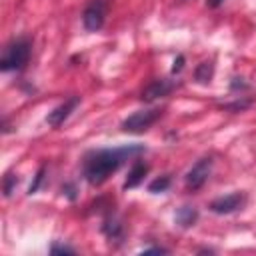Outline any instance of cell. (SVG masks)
Instances as JSON below:
<instances>
[{
    "label": "cell",
    "mask_w": 256,
    "mask_h": 256,
    "mask_svg": "<svg viewBox=\"0 0 256 256\" xmlns=\"http://www.w3.org/2000/svg\"><path fill=\"white\" fill-rule=\"evenodd\" d=\"M50 252H52V254H74L76 250H74V248H70V246H62V244H54V246L50 248Z\"/></svg>",
    "instance_id": "15"
},
{
    "label": "cell",
    "mask_w": 256,
    "mask_h": 256,
    "mask_svg": "<svg viewBox=\"0 0 256 256\" xmlns=\"http://www.w3.org/2000/svg\"><path fill=\"white\" fill-rule=\"evenodd\" d=\"M80 104V98L78 96H72V98H68V100H64L60 106H56L52 112H48V116H46V122L52 126V128H58V126H62L64 124V120L74 112V108Z\"/></svg>",
    "instance_id": "7"
},
{
    "label": "cell",
    "mask_w": 256,
    "mask_h": 256,
    "mask_svg": "<svg viewBox=\"0 0 256 256\" xmlns=\"http://www.w3.org/2000/svg\"><path fill=\"white\" fill-rule=\"evenodd\" d=\"M42 176H44V168H40V170H38V174H36V180H34V184H32V186H30V190H28L30 194H34V192L38 190V186H40V182H42Z\"/></svg>",
    "instance_id": "16"
},
{
    "label": "cell",
    "mask_w": 256,
    "mask_h": 256,
    "mask_svg": "<svg viewBox=\"0 0 256 256\" xmlns=\"http://www.w3.org/2000/svg\"><path fill=\"white\" fill-rule=\"evenodd\" d=\"M210 172H212V158H210V156L200 158V160H198V162L188 170V174H186V178H184L186 188H188V190H192V192L200 190V188L206 184V180H208Z\"/></svg>",
    "instance_id": "5"
},
{
    "label": "cell",
    "mask_w": 256,
    "mask_h": 256,
    "mask_svg": "<svg viewBox=\"0 0 256 256\" xmlns=\"http://www.w3.org/2000/svg\"><path fill=\"white\" fill-rule=\"evenodd\" d=\"M30 50H32V42L30 38H16L10 44H6L2 58H0V70L2 72H18L22 70L28 60H30Z\"/></svg>",
    "instance_id": "2"
},
{
    "label": "cell",
    "mask_w": 256,
    "mask_h": 256,
    "mask_svg": "<svg viewBox=\"0 0 256 256\" xmlns=\"http://www.w3.org/2000/svg\"><path fill=\"white\" fill-rule=\"evenodd\" d=\"M162 116V110L158 108H150V110H138L134 114H130L128 118L122 120V130L128 134H142L146 132L158 118Z\"/></svg>",
    "instance_id": "3"
},
{
    "label": "cell",
    "mask_w": 256,
    "mask_h": 256,
    "mask_svg": "<svg viewBox=\"0 0 256 256\" xmlns=\"http://www.w3.org/2000/svg\"><path fill=\"white\" fill-rule=\"evenodd\" d=\"M142 252H144V254H150V252H156V254H168V248H162V246H150V248H144Z\"/></svg>",
    "instance_id": "17"
},
{
    "label": "cell",
    "mask_w": 256,
    "mask_h": 256,
    "mask_svg": "<svg viewBox=\"0 0 256 256\" xmlns=\"http://www.w3.org/2000/svg\"><path fill=\"white\" fill-rule=\"evenodd\" d=\"M170 176H160V178H156V180H152L150 184H148V190L152 192V194H158V192H166L168 188H170Z\"/></svg>",
    "instance_id": "13"
},
{
    "label": "cell",
    "mask_w": 256,
    "mask_h": 256,
    "mask_svg": "<svg viewBox=\"0 0 256 256\" xmlns=\"http://www.w3.org/2000/svg\"><path fill=\"white\" fill-rule=\"evenodd\" d=\"M144 146L132 144V146H122V148H102L94 150L86 156L84 160V178L92 186L104 184L128 158L142 154Z\"/></svg>",
    "instance_id": "1"
},
{
    "label": "cell",
    "mask_w": 256,
    "mask_h": 256,
    "mask_svg": "<svg viewBox=\"0 0 256 256\" xmlns=\"http://www.w3.org/2000/svg\"><path fill=\"white\" fill-rule=\"evenodd\" d=\"M174 220H176L178 226L190 228V226H194L196 220H198V210H196L194 206H180V208L176 210V214H174Z\"/></svg>",
    "instance_id": "10"
},
{
    "label": "cell",
    "mask_w": 256,
    "mask_h": 256,
    "mask_svg": "<svg viewBox=\"0 0 256 256\" xmlns=\"http://www.w3.org/2000/svg\"><path fill=\"white\" fill-rule=\"evenodd\" d=\"M222 2H224V0H206V6H208V8H218Z\"/></svg>",
    "instance_id": "19"
},
{
    "label": "cell",
    "mask_w": 256,
    "mask_h": 256,
    "mask_svg": "<svg viewBox=\"0 0 256 256\" xmlns=\"http://www.w3.org/2000/svg\"><path fill=\"white\" fill-rule=\"evenodd\" d=\"M148 170H150V166H148L144 160H136V162L132 164V168L128 170V176H126V180H124V188H126V190L136 188V186L144 180V176L148 174Z\"/></svg>",
    "instance_id": "9"
},
{
    "label": "cell",
    "mask_w": 256,
    "mask_h": 256,
    "mask_svg": "<svg viewBox=\"0 0 256 256\" xmlns=\"http://www.w3.org/2000/svg\"><path fill=\"white\" fill-rule=\"evenodd\" d=\"M244 204H246V196L242 192H232V194H226V196L212 200L208 204V208L214 214H232V212L240 210Z\"/></svg>",
    "instance_id": "6"
},
{
    "label": "cell",
    "mask_w": 256,
    "mask_h": 256,
    "mask_svg": "<svg viewBox=\"0 0 256 256\" xmlns=\"http://www.w3.org/2000/svg\"><path fill=\"white\" fill-rule=\"evenodd\" d=\"M182 66H184V56L180 54V56H178V58L174 60V66H172V72H174V74H176V72H180V70H182Z\"/></svg>",
    "instance_id": "18"
},
{
    "label": "cell",
    "mask_w": 256,
    "mask_h": 256,
    "mask_svg": "<svg viewBox=\"0 0 256 256\" xmlns=\"http://www.w3.org/2000/svg\"><path fill=\"white\" fill-rule=\"evenodd\" d=\"M16 184H18V178H16L14 174H6V176H4V182H2L4 196H10V194H12V190L16 188Z\"/></svg>",
    "instance_id": "14"
},
{
    "label": "cell",
    "mask_w": 256,
    "mask_h": 256,
    "mask_svg": "<svg viewBox=\"0 0 256 256\" xmlns=\"http://www.w3.org/2000/svg\"><path fill=\"white\" fill-rule=\"evenodd\" d=\"M102 230H104V234H106L110 240H118V238L122 236V224H118L114 218H112V220L108 218V220L104 222Z\"/></svg>",
    "instance_id": "12"
},
{
    "label": "cell",
    "mask_w": 256,
    "mask_h": 256,
    "mask_svg": "<svg viewBox=\"0 0 256 256\" xmlns=\"http://www.w3.org/2000/svg\"><path fill=\"white\" fill-rule=\"evenodd\" d=\"M172 90H174V82L164 80V78H158V80H152V82L142 90V96H140V98H142L144 102H154V100H158V98L168 96Z\"/></svg>",
    "instance_id": "8"
},
{
    "label": "cell",
    "mask_w": 256,
    "mask_h": 256,
    "mask_svg": "<svg viewBox=\"0 0 256 256\" xmlns=\"http://www.w3.org/2000/svg\"><path fill=\"white\" fill-rule=\"evenodd\" d=\"M106 22V0H92L82 12V26L88 32H98Z\"/></svg>",
    "instance_id": "4"
},
{
    "label": "cell",
    "mask_w": 256,
    "mask_h": 256,
    "mask_svg": "<svg viewBox=\"0 0 256 256\" xmlns=\"http://www.w3.org/2000/svg\"><path fill=\"white\" fill-rule=\"evenodd\" d=\"M212 76H214V64H212V62H202V64H198L196 70H194V78H196L200 84L210 82Z\"/></svg>",
    "instance_id": "11"
}]
</instances>
